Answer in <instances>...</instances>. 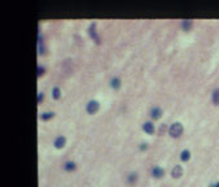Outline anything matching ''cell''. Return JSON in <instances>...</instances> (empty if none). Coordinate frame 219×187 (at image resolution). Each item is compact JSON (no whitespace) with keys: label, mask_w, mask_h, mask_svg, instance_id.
<instances>
[{"label":"cell","mask_w":219,"mask_h":187,"mask_svg":"<svg viewBox=\"0 0 219 187\" xmlns=\"http://www.w3.org/2000/svg\"><path fill=\"white\" fill-rule=\"evenodd\" d=\"M64 168H65V170H66V171H73V170H75L77 165H75V162H74V161H66V162H65V165H64Z\"/></svg>","instance_id":"30bf717a"},{"label":"cell","mask_w":219,"mask_h":187,"mask_svg":"<svg viewBox=\"0 0 219 187\" xmlns=\"http://www.w3.org/2000/svg\"><path fill=\"white\" fill-rule=\"evenodd\" d=\"M53 116H55V113L53 112H44V113H42L40 118L43 119V121H48V119H51Z\"/></svg>","instance_id":"9a60e30c"},{"label":"cell","mask_w":219,"mask_h":187,"mask_svg":"<svg viewBox=\"0 0 219 187\" xmlns=\"http://www.w3.org/2000/svg\"><path fill=\"white\" fill-rule=\"evenodd\" d=\"M161 114H162V109L161 108L153 107L152 109H150V117H152L153 119H158L159 117H161Z\"/></svg>","instance_id":"5b68a950"},{"label":"cell","mask_w":219,"mask_h":187,"mask_svg":"<svg viewBox=\"0 0 219 187\" xmlns=\"http://www.w3.org/2000/svg\"><path fill=\"white\" fill-rule=\"evenodd\" d=\"M135 181H136V174H130L128 175V183H135Z\"/></svg>","instance_id":"e0dca14e"},{"label":"cell","mask_w":219,"mask_h":187,"mask_svg":"<svg viewBox=\"0 0 219 187\" xmlns=\"http://www.w3.org/2000/svg\"><path fill=\"white\" fill-rule=\"evenodd\" d=\"M143 130L147 134H153L154 133V125L152 122H145L143 125Z\"/></svg>","instance_id":"ba28073f"},{"label":"cell","mask_w":219,"mask_h":187,"mask_svg":"<svg viewBox=\"0 0 219 187\" xmlns=\"http://www.w3.org/2000/svg\"><path fill=\"white\" fill-rule=\"evenodd\" d=\"M99 108H100L99 102H96V100H91V102L87 103L86 111H87V113H90V114H95L97 111H99Z\"/></svg>","instance_id":"7a4b0ae2"},{"label":"cell","mask_w":219,"mask_h":187,"mask_svg":"<svg viewBox=\"0 0 219 187\" xmlns=\"http://www.w3.org/2000/svg\"><path fill=\"white\" fill-rule=\"evenodd\" d=\"M183 133V125L180 122H174L171 126L169 127V134L173 138H179Z\"/></svg>","instance_id":"6da1fadb"},{"label":"cell","mask_w":219,"mask_h":187,"mask_svg":"<svg viewBox=\"0 0 219 187\" xmlns=\"http://www.w3.org/2000/svg\"><path fill=\"white\" fill-rule=\"evenodd\" d=\"M43 100V92H39L38 94V103H40Z\"/></svg>","instance_id":"d6986e66"},{"label":"cell","mask_w":219,"mask_h":187,"mask_svg":"<svg viewBox=\"0 0 219 187\" xmlns=\"http://www.w3.org/2000/svg\"><path fill=\"white\" fill-rule=\"evenodd\" d=\"M182 174H183V168L180 165L174 166V169L171 170V175L174 177V178H180Z\"/></svg>","instance_id":"52a82bcc"},{"label":"cell","mask_w":219,"mask_h":187,"mask_svg":"<svg viewBox=\"0 0 219 187\" xmlns=\"http://www.w3.org/2000/svg\"><path fill=\"white\" fill-rule=\"evenodd\" d=\"M189 157H191V152H189L188 150L182 151V153H180V160L182 161H188Z\"/></svg>","instance_id":"4fadbf2b"},{"label":"cell","mask_w":219,"mask_h":187,"mask_svg":"<svg viewBox=\"0 0 219 187\" xmlns=\"http://www.w3.org/2000/svg\"><path fill=\"white\" fill-rule=\"evenodd\" d=\"M65 143H66V139H65V137L64 135H60V137H57L56 139H55V147L56 148H62L65 146Z\"/></svg>","instance_id":"8992f818"},{"label":"cell","mask_w":219,"mask_h":187,"mask_svg":"<svg viewBox=\"0 0 219 187\" xmlns=\"http://www.w3.org/2000/svg\"><path fill=\"white\" fill-rule=\"evenodd\" d=\"M52 98L55 99V100H58L61 98V90L58 88V87H55L52 90Z\"/></svg>","instance_id":"5bb4252c"},{"label":"cell","mask_w":219,"mask_h":187,"mask_svg":"<svg viewBox=\"0 0 219 187\" xmlns=\"http://www.w3.org/2000/svg\"><path fill=\"white\" fill-rule=\"evenodd\" d=\"M140 150H147V143H144V144L140 146Z\"/></svg>","instance_id":"ffe728a7"},{"label":"cell","mask_w":219,"mask_h":187,"mask_svg":"<svg viewBox=\"0 0 219 187\" xmlns=\"http://www.w3.org/2000/svg\"><path fill=\"white\" fill-rule=\"evenodd\" d=\"M215 187H219V182H218V183H217V185H215Z\"/></svg>","instance_id":"44dd1931"},{"label":"cell","mask_w":219,"mask_h":187,"mask_svg":"<svg viewBox=\"0 0 219 187\" xmlns=\"http://www.w3.org/2000/svg\"><path fill=\"white\" fill-rule=\"evenodd\" d=\"M44 71H46L44 66H38V68H36V74H38V77L43 75V74H44Z\"/></svg>","instance_id":"2e32d148"},{"label":"cell","mask_w":219,"mask_h":187,"mask_svg":"<svg viewBox=\"0 0 219 187\" xmlns=\"http://www.w3.org/2000/svg\"><path fill=\"white\" fill-rule=\"evenodd\" d=\"M95 27H96V23L94 22V23H92V25L90 26V35H91L92 39H94V40L97 43V44H100V38H99V35H97Z\"/></svg>","instance_id":"3957f363"},{"label":"cell","mask_w":219,"mask_h":187,"mask_svg":"<svg viewBox=\"0 0 219 187\" xmlns=\"http://www.w3.org/2000/svg\"><path fill=\"white\" fill-rule=\"evenodd\" d=\"M110 87L118 90V88L121 87V79L117 78V77H115V78H111V81H110Z\"/></svg>","instance_id":"8fae6325"},{"label":"cell","mask_w":219,"mask_h":187,"mask_svg":"<svg viewBox=\"0 0 219 187\" xmlns=\"http://www.w3.org/2000/svg\"><path fill=\"white\" fill-rule=\"evenodd\" d=\"M192 25H193L192 20H183V22H182V27H183V30H184V31L191 30Z\"/></svg>","instance_id":"9c48e42d"},{"label":"cell","mask_w":219,"mask_h":187,"mask_svg":"<svg viewBox=\"0 0 219 187\" xmlns=\"http://www.w3.org/2000/svg\"><path fill=\"white\" fill-rule=\"evenodd\" d=\"M166 131V125H161V127H159V134H162Z\"/></svg>","instance_id":"ac0fdd59"},{"label":"cell","mask_w":219,"mask_h":187,"mask_svg":"<svg viewBox=\"0 0 219 187\" xmlns=\"http://www.w3.org/2000/svg\"><path fill=\"white\" fill-rule=\"evenodd\" d=\"M152 175L154 177V178H162V177L165 175V170L162 169V168H159V166H154L152 169Z\"/></svg>","instance_id":"277c9868"},{"label":"cell","mask_w":219,"mask_h":187,"mask_svg":"<svg viewBox=\"0 0 219 187\" xmlns=\"http://www.w3.org/2000/svg\"><path fill=\"white\" fill-rule=\"evenodd\" d=\"M211 99H213V103L215 104V105H219V88H217V90H214L213 91V96H211Z\"/></svg>","instance_id":"7c38bea8"}]
</instances>
